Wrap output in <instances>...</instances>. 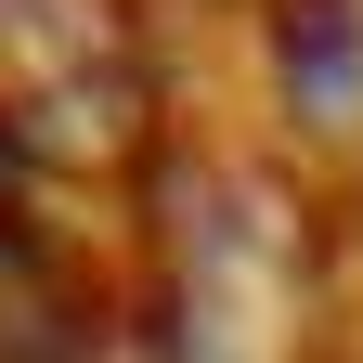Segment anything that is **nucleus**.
<instances>
[{
    "label": "nucleus",
    "instance_id": "obj_1",
    "mask_svg": "<svg viewBox=\"0 0 363 363\" xmlns=\"http://www.w3.org/2000/svg\"><path fill=\"white\" fill-rule=\"evenodd\" d=\"M130 337L156 363H325V195L234 143H169L143 169Z\"/></svg>",
    "mask_w": 363,
    "mask_h": 363
},
{
    "label": "nucleus",
    "instance_id": "obj_2",
    "mask_svg": "<svg viewBox=\"0 0 363 363\" xmlns=\"http://www.w3.org/2000/svg\"><path fill=\"white\" fill-rule=\"evenodd\" d=\"M182 143L169 130V65L143 0H0V169L39 195L130 182Z\"/></svg>",
    "mask_w": 363,
    "mask_h": 363
},
{
    "label": "nucleus",
    "instance_id": "obj_3",
    "mask_svg": "<svg viewBox=\"0 0 363 363\" xmlns=\"http://www.w3.org/2000/svg\"><path fill=\"white\" fill-rule=\"evenodd\" d=\"M259 78L286 143L325 182H363V0H259Z\"/></svg>",
    "mask_w": 363,
    "mask_h": 363
}]
</instances>
